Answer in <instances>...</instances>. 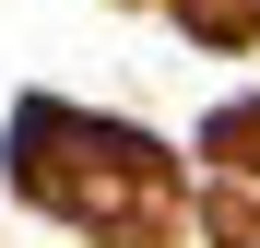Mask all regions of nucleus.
Returning a JSON list of instances; mask_svg holds the SVG:
<instances>
[{"instance_id":"nucleus-1","label":"nucleus","mask_w":260,"mask_h":248,"mask_svg":"<svg viewBox=\"0 0 260 248\" xmlns=\"http://www.w3.org/2000/svg\"><path fill=\"white\" fill-rule=\"evenodd\" d=\"M178 12H189L201 36H248V12H260V0H178Z\"/></svg>"}]
</instances>
